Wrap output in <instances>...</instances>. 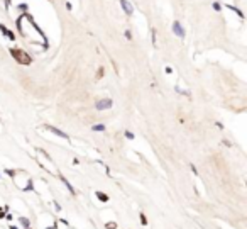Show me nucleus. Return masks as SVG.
I'll list each match as a JSON object with an SVG mask.
<instances>
[{
    "label": "nucleus",
    "instance_id": "nucleus-1",
    "mask_svg": "<svg viewBox=\"0 0 247 229\" xmlns=\"http://www.w3.org/2000/svg\"><path fill=\"white\" fill-rule=\"evenodd\" d=\"M10 53H12V56H14V59L17 61V63H20V65H31V61H32V58H31V55H27L25 51H22V49H10Z\"/></svg>",
    "mask_w": 247,
    "mask_h": 229
},
{
    "label": "nucleus",
    "instance_id": "nucleus-2",
    "mask_svg": "<svg viewBox=\"0 0 247 229\" xmlns=\"http://www.w3.org/2000/svg\"><path fill=\"white\" fill-rule=\"evenodd\" d=\"M39 154H41V161H42V163H41V166H42V168H46L49 173H56L54 166H53V165H51V161H49V158H48L46 154H42V153H39Z\"/></svg>",
    "mask_w": 247,
    "mask_h": 229
},
{
    "label": "nucleus",
    "instance_id": "nucleus-3",
    "mask_svg": "<svg viewBox=\"0 0 247 229\" xmlns=\"http://www.w3.org/2000/svg\"><path fill=\"white\" fill-rule=\"evenodd\" d=\"M95 107L98 110H107V109L112 107V100H110V98H102V100H98L95 104Z\"/></svg>",
    "mask_w": 247,
    "mask_h": 229
},
{
    "label": "nucleus",
    "instance_id": "nucleus-4",
    "mask_svg": "<svg viewBox=\"0 0 247 229\" xmlns=\"http://www.w3.org/2000/svg\"><path fill=\"white\" fill-rule=\"evenodd\" d=\"M173 32H174V34H176L178 38H181V39L185 38V29L181 27V24H179L178 20H176V22L173 24Z\"/></svg>",
    "mask_w": 247,
    "mask_h": 229
},
{
    "label": "nucleus",
    "instance_id": "nucleus-5",
    "mask_svg": "<svg viewBox=\"0 0 247 229\" xmlns=\"http://www.w3.org/2000/svg\"><path fill=\"white\" fill-rule=\"evenodd\" d=\"M120 5H122V9H124V12H125L127 15H132L134 9H132V5L129 3V0H120Z\"/></svg>",
    "mask_w": 247,
    "mask_h": 229
},
{
    "label": "nucleus",
    "instance_id": "nucleus-6",
    "mask_svg": "<svg viewBox=\"0 0 247 229\" xmlns=\"http://www.w3.org/2000/svg\"><path fill=\"white\" fill-rule=\"evenodd\" d=\"M46 129L51 131L53 134H56V136H59V137H63V139H68V134L63 133V131H59V129H56V127H53V126H46Z\"/></svg>",
    "mask_w": 247,
    "mask_h": 229
},
{
    "label": "nucleus",
    "instance_id": "nucleus-7",
    "mask_svg": "<svg viewBox=\"0 0 247 229\" xmlns=\"http://www.w3.org/2000/svg\"><path fill=\"white\" fill-rule=\"evenodd\" d=\"M0 32H2L3 36H7V38L10 39V41H14V39H15V36H14V32H10V31H9V29H7V27L3 26V24H0Z\"/></svg>",
    "mask_w": 247,
    "mask_h": 229
},
{
    "label": "nucleus",
    "instance_id": "nucleus-8",
    "mask_svg": "<svg viewBox=\"0 0 247 229\" xmlns=\"http://www.w3.org/2000/svg\"><path fill=\"white\" fill-rule=\"evenodd\" d=\"M228 9H230V10H234L239 17H244V14H242V10H240V9H237V7H234V5H228Z\"/></svg>",
    "mask_w": 247,
    "mask_h": 229
},
{
    "label": "nucleus",
    "instance_id": "nucleus-9",
    "mask_svg": "<svg viewBox=\"0 0 247 229\" xmlns=\"http://www.w3.org/2000/svg\"><path fill=\"white\" fill-rule=\"evenodd\" d=\"M96 197H98L102 202H108V195H105V193H102V192H96Z\"/></svg>",
    "mask_w": 247,
    "mask_h": 229
},
{
    "label": "nucleus",
    "instance_id": "nucleus-10",
    "mask_svg": "<svg viewBox=\"0 0 247 229\" xmlns=\"http://www.w3.org/2000/svg\"><path fill=\"white\" fill-rule=\"evenodd\" d=\"M19 221H20V224H22V226H24L25 229H29V228H31V222H29V221H27L25 217H20Z\"/></svg>",
    "mask_w": 247,
    "mask_h": 229
},
{
    "label": "nucleus",
    "instance_id": "nucleus-11",
    "mask_svg": "<svg viewBox=\"0 0 247 229\" xmlns=\"http://www.w3.org/2000/svg\"><path fill=\"white\" fill-rule=\"evenodd\" d=\"M93 131H105V126H103V124H95V126H93Z\"/></svg>",
    "mask_w": 247,
    "mask_h": 229
},
{
    "label": "nucleus",
    "instance_id": "nucleus-12",
    "mask_svg": "<svg viewBox=\"0 0 247 229\" xmlns=\"http://www.w3.org/2000/svg\"><path fill=\"white\" fill-rule=\"evenodd\" d=\"M107 229H117V224H115V222H108V224H107Z\"/></svg>",
    "mask_w": 247,
    "mask_h": 229
},
{
    "label": "nucleus",
    "instance_id": "nucleus-13",
    "mask_svg": "<svg viewBox=\"0 0 247 229\" xmlns=\"http://www.w3.org/2000/svg\"><path fill=\"white\" fill-rule=\"evenodd\" d=\"M213 9H215V10H222V5H220L218 2H215V3H213Z\"/></svg>",
    "mask_w": 247,
    "mask_h": 229
},
{
    "label": "nucleus",
    "instance_id": "nucleus-14",
    "mask_svg": "<svg viewBox=\"0 0 247 229\" xmlns=\"http://www.w3.org/2000/svg\"><path fill=\"white\" fill-rule=\"evenodd\" d=\"M125 137H127V139H134V134L131 133V131H125Z\"/></svg>",
    "mask_w": 247,
    "mask_h": 229
},
{
    "label": "nucleus",
    "instance_id": "nucleus-15",
    "mask_svg": "<svg viewBox=\"0 0 247 229\" xmlns=\"http://www.w3.org/2000/svg\"><path fill=\"white\" fill-rule=\"evenodd\" d=\"M141 222H142V224H147V219H146L144 214H141Z\"/></svg>",
    "mask_w": 247,
    "mask_h": 229
},
{
    "label": "nucleus",
    "instance_id": "nucleus-16",
    "mask_svg": "<svg viewBox=\"0 0 247 229\" xmlns=\"http://www.w3.org/2000/svg\"><path fill=\"white\" fill-rule=\"evenodd\" d=\"M125 38H127V39H131V38H132V34H131V31H125Z\"/></svg>",
    "mask_w": 247,
    "mask_h": 229
},
{
    "label": "nucleus",
    "instance_id": "nucleus-17",
    "mask_svg": "<svg viewBox=\"0 0 247 229\" xmlns=\"http://www.w3.org/2000/svg\"><path fill=\"white\" fill-rule=\"evenodd\" d=\"M19 9H20V10H27V5H24V3H22V5H19Z\"/></svg>",
    "mask_w": 247,
    "mask_h": 229
}]
</instances>
